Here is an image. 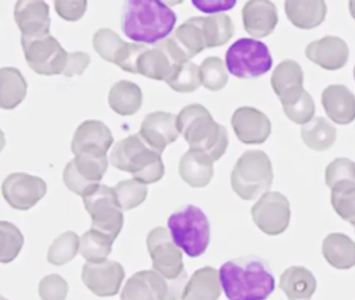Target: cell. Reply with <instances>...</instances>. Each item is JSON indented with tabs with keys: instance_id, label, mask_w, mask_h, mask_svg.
I'll use <instances>...</instances> for the list:
<instances>
[{
	"instance_id": "10",
	"label": "cell",
	"mask_w": 355,
	"mask_h": 300,
	"mask_svg": "<svg viewBox=\"0 0 355 300\" xmlns=\"http://www.w3.org/2000/svg\"><path fill=\"white\" fill-rule=\"evenodd\" d=\"M21 45L26 62L37 74L44 76L63 74L69 52L53 35L39 39L21 38Z\"/></svg>"
},
{
	"instance_id": "25",
	"label": "cell",
	"mask_w": 355,
	"mask_h": 300,
	"mask_svg": "<svg viewBox=\"0 0 355 300\" xmlns=\"http://www.w3.org/2000/svg\"><path fill=\"white\" fill-rule=\"evenodd\" d=\"M286 17L301 29H313L325 20L327 6L323 0H288L284 2Z\"/></svg>"
},
{
	"instance_id": "43",
	"label": "cell",
	"mask_w": 355,
	"mask_h": 300,
	"mask_svg": "<svg viewBox=\"0 0 355 300\" xmlns=\"http://www.w3.org/2000/svg\"><path fill=\"white\" fill-rule=\"evenodd\" d=\"M284 114L296 124L304 125L313 120L315 112V102L309 92L305 91L302 97L290 106H284Z\"/></svg>"
},
{
	"instance_id": "3",
	"label": "cell",
	"mask_w": 355,
	"mask_h": 300,
	"mask_svg": "<svg viewBox=\"0 0 355 300\" xmlns=\"http://www.w3.org/2000/svg\"><path fill=\"white\" fill-rule=\"evenodd\" d=\"M176 123L190 149L205 152L214 162L225 153L230 142L227 131L214 120L205 106L198 103L184 106L176 116Z\"/></svg>"
},
{
	"instance_id": "7",
	"label": "cell",
	"mask_w": 355,
	"mask_h": 300,
	"mask_svg": "<svg viewBox=\"0 0 355 300\" xmlns=\"http://www.w3.org/2000/svg\"><path fill=\"white\" fill-rule=\"evenodd\" d=\"M232 188L243 200H253L273 183L271 160L261 150H248L236 160L232 172Z\"/></svg>"
},
{
	"instance_id": "33",
	"label": "cell",
	"mask_w": 355,
	"mask_h": 300,
	"mask_svg": "<svg viewBox=\"0 0 355 300\" xmlns=\"http://www.w3.org/2000/svg\"><path fill=\"white\" fill-rule=\"evenodd\" d=\"M114 242L115 240L109 235L91 228L80 238V253L88 262L99 264L105 262L111 254Z\"/></svg>"
},
{
	"instance_id": "47",
	"label": "cell",
	"mask_w": 355,
	"mask_h": 300,
	"mask_svg": "<svg viewBox=\"0 0 355 300\" xmlns=\"http://www.w3.org/2000/svg\"><path fill=\"white\" fill-rule=\"evenodd\" d=\"M90 60V56L86 52H69L67 64L63 72L64 76L73 77L82 75L88 68Z\"/></svg>"
},
{
	"instance_id": "27",
	"label": "cell",
	"mask_w": 355,
	"mask_h": 300,
	"mask_svg": "<svg viewBox=\"0 0 355 300\" xmlns=\"http://www.w3.org/2000/svg\"><path fill=\"white\" fill-rule=\"evenodd\" d=\"M279 288L288 300H311L317 289V281L305 267L292 266L280 276Z\"/></svg>"
},
{
	"instance_id": "36",
	"label": "cell",
	"mask_w": 355,
	"mask_h": 300,
	"mask_svg": "<svg viewBox=\"0 0 355 300\" xmlns=\"http://www.w3.org/2000/svg\"><path fill=\"white\" fill-rule=\"evenodd\" d=\"M334 212L355 228V183L343 181L331 189Z\"/></svg>"
},
{
	"instance_id": "50",
	"label": "cell",
	"mask_w": 355,
	"mask_h": 300,
	"mask_svg": "<svg viewBox=\"0 0 355 300\" xmlns=\"http://www.w3.org/2000/svg\"><path fill=\"white\" fill-rule=\"evenodd\" d=\"M1 300H8V299H6L5 297H1Z\"/></svg>"
},
{
	"instance_id": "12",
	"label": "cell",
	"mask_w": 355,
	"mask_h": 300,
	"mask_svg": "<svg viewBox=\"0 0 355 300\" xmlns=\"http://www.w3.org/2000/svg\"><path fill=\"white\" fill-rule=\"evenodd\" d=\"M107 167V156L98 158L91 154H78L66 165L63 173L64 183L70 191L83 196L93 185L101 183Z\"/></svg>"
},
{
	"instance_id": "45",
	"label": "cell",
	"mask_w": 355,
	"mask_h": 300,
	"mask_svg": "<svg viewBox=\"0 0 355 300\" xmlns=\"http://www.w3.org/2000/svg\"><path fill=\"white\" fill-rule=\"evenodd\" d=\"M147 46L144 44L139 43H126L121 51L118 53L114 64L126 72L134 73L137 74V62L141 54L147 49Z\"/></svg>"
},
{
	"instance_id": "21",
	"label": "cell",
	"mask_w": 355,
	"mask_h": 300,
	"mask_svg": "<svg viewBox=\"0 0 355 300\" xmlns=\"http://www.w3.org/2000/svg\"><path fill=\"white\" fill-rule=\"evenodd\" d=\"M305 56L325 70H338L348 62L349 48L340 38L326 35L309 43L305 48Z\"/></svg>"
},
{
	"instance_id": "37",
	"label": "cell",
	"mask_w": 355,
	"mask_h": 300,
	"mask_svg": "<svg viewBox=\"0 0 355 300\" xmlns=\"http://www.w3.org/2000/svg\"><path fill=\"white\" fill-rule=\"evenodd\" d=\"M80 239L74 231H66L51 244L47 260L55 266H63L71 262L80 251Z\"/></svg>"
},
{
	"instance_id": "5",
	"label": "cell",
	"mask_w": 355,
	"mask_h": 300,
	"mask_svg": "<svg viewBox=\"0 0 355 300\" xmlns=\"http://www.w3.org/2000/svg\"><path fill=\"white\" fill-rule=\"evenodd\" d=\"M147 248L153 258V269L169 283L168 300L182 299L188 281L182 252L166 227L151 229L147 235Z\"/></svg>"
},
{
	"instance_id": "20",
	"label": "cell",
	"mask_w": 355,
	"mask_h": 300,
	"mask_svg": "<svg viewBox=\"0 0 355 300\" xmlns=\"http://www.w3.org/2000/svg\"><path fill=\"white\" fill-rule=\"evenodd\" d=\"M169 283L159 273L143 270L135 273L124 285L121 300H168Z\"/></svg>"
},
{
	"instance_id": "34",
	"label": "cell",
	"mask_w": 355,
	"mask_h": 300,
	"mask_svg": "<svg viewBox=\"0 0 355 300\" xmlns=\"http://www.w3.org/2000/svg\"><path fill=\"white\" fill-rule=\"evenodd\" d=\"M202 27L207 48L225 45L234 37V23L232 18L225 14L203 17Z\"/></svg>"
},
{
	"instance_id": "46",
	"label": "cell",
	"mask_w": 355,
	"mask_h": 300,
	"mask_svg": "<svg viewBox=\"0 0 355 300\" xmlns=\"http://www.w3.org/2000/svg\"><path fill=\"white\" fill-rule=\"evenodd\" d=\"M88 2L69 1V0H57L55 1V12L66 21H78L84 16Z\"/></svg>"
},
{
	"instance_id": "30",
	"label": "cell",
	"mask_w": 355,
	"mask_h": 300,
	"mask_svg": "<svg viewBox=\"0 0 355 300\" xmlns=\"http://www.w3.org/2000/svg\"><path fill=\"white\" fill-rule=\"evenodd\" d=\"M28 83L18 69L3 67L0 70V106L3 110H13L26 96Z\"/></svg>"
},
{
	"instance_id": "41",
	"label": "cell",
	"mask_w": 355,
	"mask_h": 300,
	"mask_svg": "<svg viewBox=\"0 0 355 300\" xmlns=\"http://www.w3.org/2000/svg\"><path fill=\"white\" fill-rule=\"evenodd\" d=\"M125 44L126 42H124L118 33L109 28L98 29L93 38V47L95 51L103 60L113 64Z\"/></svg>"
},
{
	"instance_id": "8",
	"label": "cell",
	"mask_w": 355,
	"mask_h": 300,
	"mask_svg": "<svg viewBox=\"0 0 355 300\" xmlns=\"http://www.w3.org/2000/svg\"><path fill=\"white\" fill-rule=\"evenodd\" d=\"M87 212L92 219V229L116 240L124 224L123 212L114 188L93 185L82 196Z\"/></svg>"
},
{
	"instance_id": "17",
	"label": "cell",
	"mask_w": 355,
	"mask_h": 300,
	"mask_svg": "<svg viewBox=\"0 0 355 300\" xmlns=\"http://www.w3.org/2000/svg\"><path fill=\"white\" fill-rule=\"evenodd\" d=\"M232 125L236 138L247 145L263 144L271 133V121L257 108L242 106L232 117Z\"/></svg>"
},
{
	"instance_id": "40",
	"label": "cell",
	"mask_w": 355,
	"mask_h": 300,
	"mask_svg": "<svg viewBox=\"0 0 355 300\" xmlns=\"http://www.w3.org/2000/svg\"><path fill=\"white\" fill-rule=\"evenodd\" d=\"M201 85L211 92L223 89L228 83V73L223 60L218 56H209L199 67Z\"/></svg>"
},
{
	"instance_id": "18",
	"label": "cell",
	"mask_w": 355,
	"mask_h": 300,
	"mask_svg": "<svg viewBox=\"0 0 355 300\" xmlns=\"http://www.w3.org/2000/svg\"><path fill=\"white\" fill-rule=\"evenodd\" d=\"M304 73L294 60H286L277 65L271 76L273 91L279 98L282 108L290 106L302 97Z\"/></svg>"
},
{
	"instance_id": "28",
	"label": "cell",
	"mask_w": 355,
	"mask_h": 300,
	"mask_svg": "<svg viewBox=\"0 0 355 300\" xmlns=\"http://www.w3.org/2000/svg\"><path fill=\"white\" fill-rule=\"evenodd\" d=\"M322 253L334 268L348 270L355 266V243L345 233H329L322 244Z\"/></svg>"
},
{
	"instance_id": "9",
	"label": "cell",
	"mask_w": 355,
	"mask_h": 300,
	"mask_svg": "<svg viewBox=\"0 0 355 300\" xmlns=\"http://www.w3.org/2000/svg\"><path fill=\"white\" fill-rule=\"evenodd\" d=\"M226 68L238 78L261 76L273 65L269 48L263 42L242 38L234 42L225 54Z\"/></svg>"
},
{
	"instance_id": "1",
	"label": "cell",
	"mask_w": 355,
	"mask_h": 300,
	"mask_svg": "<svg viewBox=\"0 0 355 300\" xmlns=\"http://www.w3.org/2000/svg\"><path fill=\"white\" fill-rule=\"evenodd\" d=\"M220 283L230 300H266L275 290L269 265L255 256H241L222 265Z\"/></svg>"
},
{
	"instance_id": "11",
	"label": "cell",
	"mask_w": 355,
	"mask_h": 300,
	"mask_svg": "<svg viewBox=\"0 0 355 300\" xmlns=\"http://www.w3.org/2000/svg\"><path fill=\"white\" fill-rule=\"evenodd\" d=\"M253 222L266 235H278L290 224V202L279 192H266L251 208Z\"/></svg>"
},
{
	"instance_id": "38",
	"label": "cell",
	"mask_w": 355,
	"mask_h": 300,
	"mask_svg": "<svg viewBox=\"0 0 355 300\" xmlns=\"http://www.w3.org/2000/svg\"><path fill=\"white\" fill-rule=\"evenodd\" d=\"M24 237L13 223L0 222V262L3 264L13 262L21 251Z\"/></svg>"
},
{
	"instance_id": "2",
	"label": "cell",
	"mask_w": 355,
	"mask_h": 300,
	"mask_svg": "<svg viewBox=\"0 0 355 300\" xmlns=\"http://www.w3.org/2000/svg\"><path fill=\"white\" fill-rule=\"evenodd\" d=\"M178 15L166 2L128 0L124 2L121 29L135 43L157 45L172 35Z\"/></svg>"
},
{
	"instance_id": "15",
	"label": "cell",
	"mask_w": 355,
	"mask_h": 300,
	"mask_svg": "<svg viewBox=\"0 0 355 300\" xmlns=\"http://www.w3.org/2000/svg\"><path fill=\"white\" fill-rule=\"evenodd\" d=\"M114 138L109 127L98 120H87L80 123L72 139L71 150L74 156L87 153L103 158L107 156Z\"/></svg>"
},
{
	"instance_id": "23",
	"label": "cell",
	"mask_w": 355,
	"mask_h": 300,
	"mask_svg": "<svg viewBox=\"0 0 355 300\" xmlns=\"http://www.w3.org/2000/svg\"><path fill=\"white\" fill-rule=\"evenodd\" d=\"M321 101L326 114L336 124H350L355 120V95L346 85H331L326 88Z\"/></svg>"
},
{
	"instance_id": "51",
	"label": "cell",
	"mask_w": 355,
	"mask_h": 300,
	"mask_svg": "<svg viewBox=\"0 0 355 300\" xmlns=\"http://www.w3.org/2000/svg\"><path fill=\"white\" fill-rule=\"evenodd\" d=\"M354 79H355V67H354Z\"/></svg>"
},
{
	"instance_id": "14",
	"label": "cell",
	"mask_w": 355,
	"mask_h": 300,
	"mask_svg": "<svg viewBox=\"0 0 355 300\" xmlns=\"http://www.w3.org/2000/svg\"><path fill=\"white\" fill-rule=\"evenodd\" d=\"M124 277L125 271L116 260H105L99 264L87 262L83 267V281L91 292L101 297L117 295Z\"/></svg>"
},
{
	"instance_id": "49",
	"label": "cell",
	"mask_w": 355,
	"mask_h": 300,
	"mask_svg": "<svg viewBox=\"0 0 355 300\" xmlns=\"http://www.w3.org/2000/svg\"><path fill=\"white\" fill-rule=\"evenodd\" d=\"M349 10H350L351 16H352L353 19L355 20V0L349 2Z\"/></svg>"
},
{
	"instance_id": "35",
	"label": "cell",
	"mask_w": 355,
	"mask_h": 300,
	"mask_svg": "<svg viewBox=\"0 0 355 300\" xmlns=\"http://www.w3.org/2000/svg\"><path fill=\"white\" fill-rule=\"evenodd\" d=\"M165 83L178 93L196 91L201 85L199 66L191 60L175 64Z\"/></svg>"
},
{
	"instance_id": "39",
	"label": "cell",
	"mask_w": 355,
	"mask_h": 300,
	"mask_svg": "<svg viewBox=\"0 0 355 300\" xmlns=\"http://www.w3.org/2000/svg\"><path fill=\"white\" fill-rule=\"evenodd\" d=\"M117 195L118 203L122 210H130L138 208L146 199L148 188L146 183L137 179H125L114 187Z\"/></svg>"
},
{
	"instance_id": "48",
	"label": "cell",
	"mask_w": 355,
	"mask_h": 300,
	"mask_svg": "<svg viewBox=\"0 0 355 300\" xmlns=\"http://www.w3.org/2000/svg\"><path fill=\"white\" fill-rule=\"evenodd\" d=\"M236 2L232 0H193L192 4L200 10V12H207V14H213V12H223V10H230L236 6Z\"/></svg>"
},
{
	"instance_id": "6",
	"label": "cell",
	"mask_w": 355,
	"mask_h": 300,
	"mask_svg": "<svg viewBox=\"0 0 355 300\" xmlns=\"http://www.w3.org/2000/svg\"><path fill=\"white\" fill-rule=\"evenodd\" d=\"M168 227L176 245L190 258H198L207 251L211 241V225L198 206L187 204L172 212Z\"/></svg>"
},
{
	"instance_id": "29",
	"label": "cell",
	"mask_w": 355,
	"mask_h": 300,
	"mask_svg": "<svg viewBox=\"0 0 355 300\" xmlns=\"http://www.w3.org/2000/svg\"><path fill=\"white\" fill-rule=\"evenodd\" d=\"M142 103V91L132 81H118L110 90L109 104L118 115L132 116L140 110Z\"/></svg>"
},
{
	"instance_id": "24",
	"label": "cell",
	"mask_w": 355,
	"mask_h": 300,
	"mask_svg": "<svg viewBox=\"0 0 355 300\" xmlns=\"http://www.w3.org/2000/svg\"><path fill=\"white\" fill-rule=\"evenodd\" d=\"M214 162L205 152L190 149L180 158V177L190 187H207L213 178Z\"/></svg>"
},
{
	"instance_id": "4",
	"label": "cell",
	"mask_w": 355,
	"mask_h": 300,
	"mask_svg": "<svg viewBox=\"0 0 355 300\" xmlns=\"http://www.w3.org/2000/svg\"><path fill=\"white\" fill-rule=\"evenodd\" d=\"M110 162L146 185L161 181L165 174L161 152L150 147L140 133H135L118 142L112 150Z\"/></svg>"
},
{
	"instance_id": "16",
	"label": "cell",
	"mask_w": 355,
	"mask_h": 300,
	"mask_svg": "<svg viewBox=\"0 0 355 300\" xmlns=\"http://www.w3.org/2000/svg\"><path fill=\"white\" fill-rule=\"evenodd\" d=\"M16 24L21 31V38L39 39L51 35L49 6L44 1H18L14 10Z\"/></svg>"
},
{
	"instance_id": "31",
	"label": "cell",
	"mask_w": 355,
	"mask_h": 300,
	"mask_svg": "<svg viewBox=\"0 0 355 300\" xmlns=\"http://www.w3.org/2000/svg\"><path fill=\"white\" fill-rule=\"evenodd\" d=\"M301 138L307 147L324 151L332 147L336 140V129L323 117H315L301 127Z\"/></svg>"
},
{
	"instance_id": "32",
	"label": "cell",
	"mask_w": 355,
	"mask_h": 300,
	"mask_svg": "<svg viewBox=\"0 0 355 300\" xmlns=\"http://www.w3.org/2000/svg\"><path fill=\"white\" fill-rule=\"evenodd\" d=\"M174 62L163 50L157 47L147 48L137 62V74L155 81H166L173 69Z\"/></svg>"
},
{
	"instance_id": "42",
	"label": "cell",
	"mask_w": 355,
	"mask_h": 300,
	"mask_svg": "<svg viewBox=\"0 0 355 300\" xmlns=\"http://www.w3.org/2000/svg\"><path fill=\"white\" fill-rule=\"evenodd\" d=\"M343 181L355 183V162L349 158H338L326 167L325 183L328 188L332 189Z\"/></svg>"
},
{
	"instance_id": "44",
	"label": "cell",
	"mask_w": 355,
	"mask_h": 300,
	"mask_svg": "<svg viewBox=\"0 0 355 300\" xmlns=\"http://www.w3.org/2000/svg\"><path fill=\"white\" fill-rule=\"evenodd\" d=\"M68 291L67 281L59 274L47 275L39 283V295L42 300H65Z\"/></svg>"
},
{
	"instance_id": "26",
	"label": "cell",
	"mask_w": 355,
	"mask_h": 300,
	"mask_svg": "<svg viewBox=\"0 0 355 300\" xmlns=\"http://www.w3.org/2000/svg\"><path fill=\"white\" fill-rule=\"evenodd\" d=\"M221 293L219 272L205 266L195 271L184 288L182 300H218Z\"/></svg>"
},
{
	"instance_id": "22",
	"label": "cell",
	"mask_w": 355,
	"mask_h": 300,
	"mask_svg": "<svg viewBox=\"0 0 355 300\" xmlns=\"http://www.w3.org/2000/svg\"><path fill=\"white\" fill-rule=\"evenodd\" d=\"M244 29L254 38L271 35L278 24L277 8L268 0H251L242 10Z\"/></svg>"
},
{
	"instance_id": "13",
	"label": "cell",
	"mask_w": 355,
	"mask_h": 300,
	"mask_svg": "<svg viewBox=\"0 0 355 300\" xmlns=\"http://www.w3.org/2000/svg\"><path fill=\"white\" fill-rule=\"evenodd\" d=\"M46 193V183L28 173H12L3 183V197L15 210H28L34 208Z\"/></svg>"
},
{
	"instance_id": "19",
	"label": "cell",
	"mask_w": 355,
	"mask_h": 300,
	"mask_svg": "<svg viewBox=\"0 0 355 300\" xmlns=\"http://www.w3.org/2000/svg\"><path fill=\"white\" fill-rule=\"evenodd\" d=\"M139 133L150 147L161 153L180 135L175 115L167 112H153L146 115L141 123Z\"/></svg>"
}]
</instances>
